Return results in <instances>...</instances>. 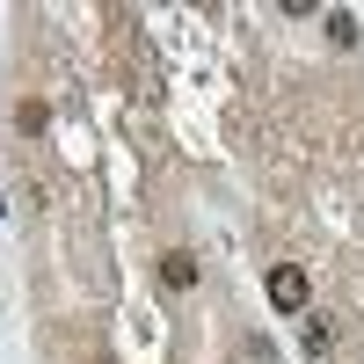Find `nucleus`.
<instances>
[{
	"instance_id": "obj_4",
	"label": "nucleus",
	"mask_w": 364,
	"mask_h": 364,
	"mask_svg": "<svg viewBox=\"0 0 364 364\" xmlns=\"http://www.w3.org/2000/svg\"><path fill=\"white\" fill-rule=\"evenodd\" d=\"M328 343H336V328H328V321H321V314H314V321H306V350H314V357H321V350H328Z\"/></svg>"
},
{
	"instance_id": "obj_1",
	"label": "nucleus",
	"mask_w": 364,
	"mask_h": 364,
	"mask_svg": "<svg viewBox=\"0 0 364 364\" xmlns=\"http://www.w3.org/2000/svg\"><path fill=\"white\" fill-rule=\"evenodd\" d=\"M306 299H314V277H306L299 262H277V269H269V306H277V314H306Z\"/></svg>"
},
{
	"instance_id": "obj_3",
	"label": "nucleus",
	"mask_w": 364,
	"mask_h": 364,
	"mask_svg": "<svg viewBox=\"0 0 364 364\" xmlns=\"http://www.w3.org/2000/svg\"><path fill=\"white\" fill-rule=\"evenodd\" d=\"M328 44H343V51L357 44V15H350V8H336V15H328Z\"/></svg>"
},
{
	"instance_id": "obj_2",
	"label": "nucleus",
	"mask_w": 364,
	"mask_h": 364,
	"mask_svg": "<svg viewBox=\"0 0 364 364\" xmlns=\"http://www.w3.org/2000/svg\"><path fill=\"white\" fill-rule=\"evenodd\" d=\"M197 277H204V262H197L190 248H168V255H161V284H168V291H197Z\"/></svg>"
}]
</instances>
